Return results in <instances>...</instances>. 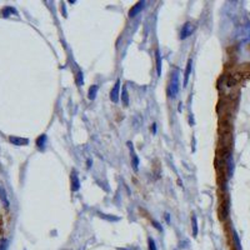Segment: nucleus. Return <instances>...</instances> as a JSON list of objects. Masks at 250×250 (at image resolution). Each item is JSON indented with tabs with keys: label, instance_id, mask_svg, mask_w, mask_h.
I'll return each instance as SVG.
<instances>
[{
	"label": "nucleus",
	"instance_id": "1",
	"mask_svg": "<svg viewBox=\"0 0 250 250\" xmlns=\"http://www.w3.org/2000/svg\"><path fill=\"white\" fill-rule=\"evenodd\" d=\"M179 71L175 70L172 75V81H170V85H169V95L172 98H175L179 93Z\"/></svg>",
	"mask_w": 250,
	"mask_h": 250
},
{
	"label": "nucleus",
	"instance_id": "2",
	"mask_svg": "<svg viewBox=\"0 0 250 250\" xmlns=\"http://www.w3.org/2000/svg\"><path fill=\"white\" fill-rule=\"evenodd\" d=\"M194 30H195L194 24H191V23H185V24L183 25V28H182V31H180V39L184 40V39H186V38H189V36L194 33Z\"/></svg>",
	"mask_w": 250,
	"mask_h": 250
},
{
	"label": "nucleus",
	"instance_id": "3",
	"mask_svg": "<svg viewBox=\"0 0 250 250\" xmlns=\"http://www.w3.org/2000/svg\"><path fill=\"white\" fill-rule=\"evenodd\" d=\"M120 85H121V83H120V80L118 79V80L115 81V84H114L111 92H110V100H111L113 103H118V101H119V97H120Z\"/></svg>",
	"mask_w": 250,
	"mask_h": 250
},
{
	"label": "nucleus",
	"instance_id": "4",
	"mask_svg": "<svg viewBox=\"0 0 250 250\" xmlns=\"http://www.w3.org/2000/svg\"><path fill=\"white\" fill-rule=\"evenodd\" d=\"M70 180H71V190H73V191H78V190L80 189V180H79V175H78V172H76V170H73V172H71Z\"/></svg>",
	"mask_w": 250,
	"mask_h": 250
},
{
	"label": "nucleus",
	"instance_id": "5",
	"mask_svg": "<svg viewBox=\"0 0 250 250\" xmlns=\"http://www.w3.org/2000/svg\"><path fill=\"white\" fill-rule=\"evenodd\" d=\"M128 146H129V149H130V154H131V163H133V166H134V170H135V172H138V169H139V158H138V155L135 154V151H134V148H133V144H131L130 141H128Z\"/></svg>",
	"mask_w": 250,
	"mask_h": 250
},
{
	"label": "nucleus",
	"instance_id": "6",
	"mask_svg": "<svg viewBox=\"0 0 250 250\" xmlns=\"http://www.w3.org/2000/svg\"><path fill=\"white\" fill-rule=\"evenodd\" d=\"M144 5H145V2H139L136 5H134L131 9H130V12H129V17L130 18H134V17H136L143 9H144Z\"/></svg>",
	"mask_w": 250,
	"mask_h": 250
},
{
	"label": "nucleus",
	"instance_id": "7",
	"mask_svg": "<svg viewBox=\"0 0 250 250\" xmlns=\"http://www.w3.org/2000/svg\"><path fill=\"white\" fill-rule=\"evenodd\" d=\"M191 68H193V59H189L188 64H186L185 73H184V87L188 85V81H189V78H190V74H191Z\"/></svg>",
	"mask_w": 250,
	"mask_h": 250
},
{
	"label": "nucleus",
	"instance_id": "8",
	"mask_svg": "<svg viewBox=\"0 0 250 250\" xmlns=\"http://www.w3.org/2000/svg\"><path fill=\"white\" fill-rule=\"evenodd\" d=\"M0 200L3 201V204H4V206L5 208H9V199H8V195H7V191H5V189H4V186H3V184L0 183Z\"/></svg>",
	"mask_w": 250,
	"mask_h": 250
},
{
	"label": "nucleus",
	"instance_id": "9",
	"mask_svg": "<svg viewBox=\"0 0 250 250\" xmlns=\"http://www.w3.org/2000/svg\"><path fill=\"white\" fill-rule=\"evenodd\" d=\"M155 59H156V73H158V76L161 75V55H160V50L156 49L155 50Z\"/></svg>",
	"mask_w": 250,
	"mask_h": 250
},
{
	"label": "nucleus",
	"instance_id": "10",
	"mask_svg": "<svg viewBox=\"0 0 250 250\" xmlns=\"http://www.w3.org/2000/svg\"><path fill=\"white\" fill-rule=\"evenodd\" d=\"M14 145H26L28 143H29V140L28 139H23V138H17V136H10V139H9Z\"/></svg>",
	"mask_w": 250,
	"mask_h": 250
},
{
	"label": "nucleus",
	"instance_id": "11",
	"mask_svg": "<svg viewBox=\"0 0 250 250\" xmlns=\"http://www.w3.org/2000/svg\"><path fill=\"white\" fill-rule=\"evenodd\" d=\"M98 85H92L90 88H89V92H88V98L90 99V100H94L95 98H97V94H98Z\"/></svg>",
	"mask_w": 250,
	"mask_h": 250
},
{
	"label": "nucleus",
	"instance_id": "12",
	"mask_svg": "<svg viewBox=\"0 0 250 250\" xmlns=\"http://www.w3.org/2000/svg\"><path fill=\"white\" fill-rule=\"evenodd\" d=\"M45 143H46V135H40L39 138H38V140H36V145H38V148L40 149V150H44V148H45Z\"/></svg>",
	"mask_w": 250,
	"mask_h": 250
},
{
	"label": "nucleus",
	"instance_id": "13",
	"mask_svg": "<svg viewBox=\"0 0 250 250\" xmlns=\"http://www.w3.org/2000/svg\"><path fill=\"white\" fill-rule=\"evenodd\" d=\"M121 101H123V104L125 105V106H128L129 105V95H128V90H126V88L124 87L123 88V92H121Z\"/></svg>",
	"mask_w": 250,
	"mask_h": 250
},
{
	"label": "nucleus",
	"instance_id": "14",
	"mask_svg": "<svg viewBox=\"0 0 250 250\" xmlns=\"http://www.w3.org/2000/svg\"><path fill=\"white\" fill-rule=\"evenodd\" d=\"M191 224H193V235L196 236V234H198V220H196V216L194 214L191 216Z\"/></svg>",
	"mask_w": 250,
	"mask_h": 250
},
{
	"label": "nucleus",
	"instance_id": "15",
	"mask_svg": "<svg viewBox=\"0 0 250 250\" xmlns=\"http://www.w3.org/2000/svg\"><path fill=\"white\" fill-rule=\"evenodd\" d=\"M83 83H84V78H83V73H81V71H79V73H78V78H76V84H78L79 87H81V85H83Z\"/></svg>",
	"mask_w": 250,
	"mask_h": 250
},
{
	"label": "nucleus",
	"instance_id": "16",
	"mask_svg": "<svg viewBox=\"0 0 250 250\" xmlns=\"http://www.w3.org/2000/svg\"><path fill=\"white\" fill-rule=\"evenodd\" d=\"M148 244H149V250H158V249H156V245H155V241H154L151 238L148 239Z\"/></svg>",
	"mask_w": 250,
	"mask_h": 250
},
{
	"label": "nucleus",
	"instance_id": "17",
	"mask_svg": "<svg viewBox=\"0 0 250 250\" xmlns=\"http://www.w3.org/2000/svg\"><path fill=\"white\" fill-rule=\"evenodd\" d=\"M8 248V241L4 239V240H0V250H7Z\"/></svg>",
	"mask_w": 250,
	"mask_h": 250
},
{
	"label": "nucleus",
	"instance_id": "18",
	"mask_svg": "<svg viewBox=\"0 0 250 250\" xmlns=\"http://www.w3.org/2000/svg\"><path fill=\"white\" fill-rule=\"evenodd\" d=\"M228 166H229V177L231 175V173H233V160H231V156L229 158V160H228Z\"/></svg>",
	"mask_w": 250,
	"mask_h": 250
},
{
	"label": "nucleus",
	"instance_id": "19",
	"mask_svg": "<svg viewBox=\"0 0 250 250\" xmlns=\"http://www.w3.org/2000/svg\"><path fill=\"white\" fill-rule=\"evenodd\" d=\"M234 239H235V244H236V248H238V250H240V244H239V239H238L236 234H234Z\"/></svg>",
	"mask_w": 250,
	"mask_h": 250
},
{
	"label": "nucleus",
	"instance_id": "20",
	"mask_svg": "<svg viewBox=\"0 0 250 250\" xmlns=\"http://www.w3.org/2000/svg\"><path fill=\"white\" fill-rule=\"evenodd\" d=\"M154 126H153V130H154V133H156V124H153Z\"/></svg>",
	"mask_w": 250,
	"mask_h": 250
}]
</instances>
